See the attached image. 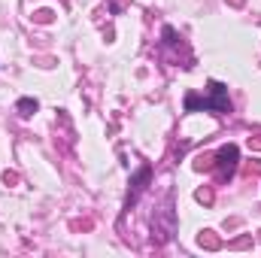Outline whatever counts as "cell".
I'll return each instance as SVG.
<instances>
[{"mask_svg": "<svg viewBox=\"0 0 261 258\" xmlns=\"http://www.w3.org/2000/svg\"><path fill=\"white\" fill-rule=\"evenodd\" d=\"M15 110H18V116H24V119H28V116H34V113L40 110V104H37L34 97H21V100L15 104Z\"/></svg>", "mask_w": 261, "mask_h": 258, "instance_id": "277c9868", "label": "cell"}, {"mask_svg": "<svg viewBox=\"0 0 261 258\" xmlns=\"http://www.w3.org/2000/svg\"><path fill=\"white\" fill-rule=\"evenodd\" d=\"M213 167H216V176H219V183H228L231 176H234V170H237V164H240V146L237 143H225L213 158Z\"/></svg>", "mask_w": 261, "mask_h": 258, "instance_id": "7a4b0ae2", "label": "cell"}, {"mask_svg": "<svg viewBox=\"0 0 261 258\" xmlns=\"http://www.w3.org/2000/svg\"><path fill=\"white\" fill-rule=\"evenodd\" d=\"M186 113H216V116H228L231 113V97H228V85L219 79L206 82V94L189 91L182 100Z\"/></svg>", "mask_w": 261, "mask_h": 258, "instance_id": "6da1fadb", "label": "cell"}, {"mask_svg": "<svg viewBox=\"0 0 261 258\" xmlns=\"http://www.w3.org/2000/svg\"><path fill=\"white\" fill-rule=\"evenodd\" d=\"M149 179H152V164H143L137 173H134V179H130V189H128V197H125V210H130L137 200H140V194L146 192V186H149Z\"/></svg>", "mask_w": 261, "mask_h": 258, "instance_id": "3957f363", "label": "cell"}]
</instances>
